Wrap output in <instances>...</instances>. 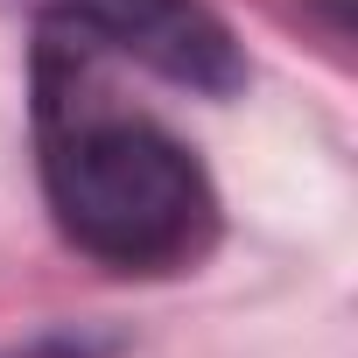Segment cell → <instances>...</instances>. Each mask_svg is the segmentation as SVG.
I'll use <instances>...</instances> for the list:
<instances>
[{"label":"cell","instance_id":"2","mask_svg":"<svg viewBox=\"0 0 358 358\" xmlns=\"http://www.w3.org/2000/svg\"><path fill=\"white\" fill-rule=\"evenodd\" d=\"M64 36H92L120 57H141L148 71L190 85V92H232L246 78L225 22L204 0H50Z\"/></svg>","mask_w":358,"mask_h":358},{"label":"cell","instance_id":"1","mask_svg":"<svg viewBox=\"0 0 358 358\" xmlns=\"http://www.w3.org/2000/svg\"><path fill=\"white\" fill-rule=\"evenodd\" d=\"M36 127H43V183L71 246H85L120 274L190 267L211 246L218 197L197 155L141 113L99 106V85L64 50V36H50L36 64Z\"/></svg>","mask_w":358,"mask_h":358}]
</instances>
